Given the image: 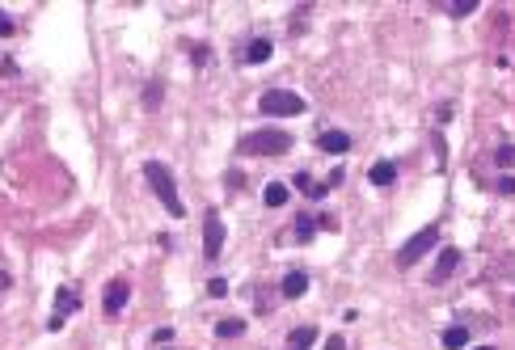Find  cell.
<instances>
[{
    "label": "cell",
    "instance_id": "obj_1",
    "mask_svg": "<svg viewBox=\"0 0 515 350\" xmlns=\"http://www.w3.org/2000/svg\"><path fill=\"white\" fill-rule=\"evenodd\" d=\"M237 152L241 156H283V152H292V135L279 127H258L237 139Z\"/></svg>",
    "mask_w": 515,
    "mask_h": 350
},
{
    "label": "cell",
    "instance_id": "obj_2",
    "mask_svg": "<svg viewBox=\"0 0 515 350\" xmlns=\"http://www.w3.org/2000/svg\"><path fill=\"white\" fill-rule=\"evenodd\" d=\"M144 173H148L152 190L161 194L165 211H169L173 220H182V215H186V207H182V199H178V186H173V173H169V165H161V161H148V165H144Z\"/></svg>",
    "mask_w": 515,
    "mask_h": 350
},
{
    "label": "cell",
    "instance_id": "obj_3",
    "mask_svg": "<svg viewBox=\"0 0 515 350\" xmlns=\"http://www.w3.org/2000/svg\"><path fill=\"white\" fill-rule=\"evenodd\" d=\"M258 110L271 114V118H292V114H304L309 101H304L300 93H292V89H266V93L258 97Z\"/></svg>",
    "mask_w": 515,
    "mask_h": 350
},
{
    "label": "cell",
    "instance_id": "obj_4",
    "mask_svg": "<svg viewBox=\"0 0 515 350\" xmlns=\"http://www.w3.org/2000/svg\"><path fill=\"white\" fill-rule=\"evenodd\" d=\"M440 245V224H427V228H418L402 249H397V266L402 270H410V266H418L423 258H427V249H435Z\"/></svg>",
    "mask_w": 515,
    "mask_h": 350
},
{
    "label": "cell",
    "instance_id": "obj_5",
    "mask_svg": "<svg viewBox=\"0 0 515 350\" xmlns=\"http://www.w3.org/2000/svg\"><path fill=\"white\" fill-rule=\"evenodd\" d=\"M220 249H224V220H220L216 207H207V211H203V258L216 262Z\"/></svg>",
    "mask_w": 515,
    "mask_h": 350
},
{
    "label": "cell",
    "instance_id": "obj_6",
    "mask_svg": "<svg viewBox=\"0 0 515 350\" xmlns=\"http://www.w3.org/2000/svg\"><path fill=\"white\" fill-rule=\"evenodd\" d=\"M127 300H131V283H127V279H110V283L101 287V308H106V317H118V313L127 308Z\"/></svg>",
    "mask_w": 515,
    "mask_h": 350
},
{
    "label": "cell",
    "instance_id": "obj_7",
    "mask_svg": "<svg viewBox=\"0 0 515 350\" xmlns=\"http://www.w3.org/2000/svg\"><path fill=\"white\" fill-rule=\"evenodd\" d=\"M457 266H461V249H457V245H444V249H440V258H435V266H431V275H427V279H431V283H435V287H444V283H448V279H452V275H457Z\"/></svg>",
    "mask_w": 515,
    "mask_h": 350
},
{
    "label": "cell",
    "instance_id": "obj_8",
    "mask_svg": "<svg viewBox=\"0 0 515 350\" xmlns=\"http://www.w3.org/2000/svg\"><path fill=\"white\" fill-rule=\"evenodd\" d=\"M317 148L330 152V156H342V152H351V135L347 131H321L317 135Z\"/></svg>",
    "mask_w": 515,
    "mask_h": 350
},
{
    "label": "cell",
    "instance_id": "obj_9",
    "mask_svg": "<svg viewBox=\"0 0 515 350\" xmlns=\"http://www.w3.org/2000/svg\"><path fill=\"white\" fill-rule=\"evenodd\" d=\"M262 203H266L271 211L287 207V203H292V186H287V182H266V190H262Z\"/></svg>",
    "mask_w": 515,
    "mask_h": 350
},
{
    "label": "cell",
    "instance_id": "obj_10",
    "mask_svg": "<svg viewBox=\"0 0 515 350\" xmlns=\"http://www.w3.org/2000/svg\"><path fill=\"white\" fill-rule=\"evenodd\" d=\"M279 292H283L287 300H300V296L309 292V275H304V270H287L283 283H279Z\"/></svg>",
    "mask_w": 515,
    "mask_h": 350
},
{
    "label": "cell",
    "instance_id": "obj_11",
    "mask_svg": "<svg viewBox=\"0 0 515 350\" xmlns=\"http://www.w3.org/2000/svg\"><path fill=\"white\" fill-rule=\"evenodd\" d=\"M271 51H275V42H271V38H249V46H245V63H249V68H258V63H266V59H271Z\"/></svg>",
    "mask_w": 515,
    "mask_h": 350
},
{
    "label": "cell",
    "instance_id": "obj_12",
    "mask_svg": "<svg viewBox=\"0 0 515 350\" xmlns=\"http://www.w3.org/2000/svg\"><path fill=\"white\" fill-rule=\"evenodd\" d=\"M76 308H80V300H76V292H72V287H59V292H55V313H51V317H59V321H68V317H72Z\"/></svg>",
    "mask_w": 515,
    "mask_h": 350
},
{
    "label": "cell",
    "instance_id": "obj_13",
    "mask_svg": "<svg viewBox=\"0 0 515 350\" xmlns=\"http://www.w3.org/2000/svg\"><path fill=\"white\" fill-rule=\"evenodd\" d=\"M368 177H372V186H393V182H397V165H393V161H376V165L368 169Z\"/></svg>",
    "mask_w": 515,
    "mask_h": 350
},
{
    "label": "cell",
    "instance_id": "obj_14",
    "mask_svg": "<svg viewBox=\"0 0 515 350\" xmlns=\"http://www.w3.org/2000/svg\"><path fill=\"white\" fill-rule=\"evenodd\" d=\"M317 228H321V220H317V215H309V211H300V215H296V241H300V245H309V241L317 237Z\"/></svg>",
    "mask_w": 515,
    "mask_h": 350
},
{
    "label": "cell",
    "instance_id": "obj_15",
    "mask_svg": "<svg viewBox=\"0 0 515 350\" xmlns=\"http://www.w3.org/2000/svg\"><path fill=\"white\" fill-rule=\"evenodd\" d=\"M440 346L444 350H469V330H465V325H448L444 338H440Z\"/></svg>",
    "mask_w": 515,
    "mask_h": 350
},
{
    "label": "cell",
    "instance_id": "obj_16",
    "mask_svg": "<svg viewBox=\"0 0 515 350\" xmlns=\"http://www.w3.org/2000/svg\"><path fill=\"white\" fill-rule=\"evenodd\" d=\"M313 342H317V330L313 325H300V330L287 334V350H309Z\"/></svg>",
    "mask_w": 515,
    "mask_h": 350
},
{
    "label": "cell",
    "instance_id": "obj_17",
    "mask_svg": "<svg viewBox=\"0 0 515 350\" xmlns=\"http://www.w3.org/2000/svg\"><path fill=\"white\" fill-rule=\"evenodd\" d=\"M296 190H304L313 203H321V199H325V186H321V182H313L309 173H296Z\"/></svg>",
    "mask_w": 515,
    "mask_h": 350
},
{
    "label": "cell",
    "instance_id": "obj_18",
    "mask_svg": "<svg viewBox=\"0 0 515 350\" xmlns=\"http://www.w3.org/2000/svg\"><path fill=\"white\" fill-rule=\"evenodd\" d=\"M241 334H245V321H237V317H228V321L216 325V338H241Z\"/></svg>",
    "mask_w": 515,
    "mask_h": 350
},
{
    "label": "cell",
    "instance_id": "obj_19",
    "mask_svg": "<svg viewBox=\"0 0 515 350\" xmlns=\"http://www.w3.org/2000/svg\"><path fill=\"white\" fill-rule=\"evenodd\" d=\"M495 165H499V169H515V144H503V148L495 152Z\"/></svg>",
    "mask_w": 515,
    "mask_h": 350
},
{
    "label": "cell",
    "instance_id": "obj_20",
    "mask_svg": "<svg viewBox=\"0 0 515 350\" xmlns=\"http://www.w3.org/2000/svg\"><path fill=\"white\" fill-rule=\"evenodd\" d=\"M473 8H478V0H452V4H448V13H452V17H469Z\"/></svg>",
    "mask_w": 515,
    "mask_h": 350
},
{
    "label": "cell",
    "instance_id": "obj_21",
    "mask_svg": "<svg viewBox=\"0 0 515 350\" xmlns=\"http://www.w3.org/2000/svg\"><path fill=\"white\" fill-rule=\"evenodd\" d=\"M161 106V85H144V110H156Z\"/></svg>",
    "mask_w": 515,
    "mask_h": 350
},
{
    "label": "cell",
    "instance_id": "obj_22",
    "mask_svg": "<svg viewBox=\"0 0 515 350\" xmlns=\"http://www.w3.org/2000/svg\"><path fill=\"white\" fill-rule=\"evenodd\" d=\"M495 190H499V194H515V173H503V177L495 182Z\"/></svg>",
    "mask_w": 515,
    "mask_h": 350
},
{
    "label": "cell",
    "instance_id": "obj_23",
    "mask_svg": "<svg viewBox=\"0 0 515 350\" xmlns=\"http://www.w3.org/2000/svg\"><path fill=\"white\" fill-rule=\"evenodd\" d=\"M207 296H216V300L228 296V283H224V279H207Z\"/></svg>",
    "mask_w": 515,
    "mask_h": 350
},
{
    "label": "cell",
    "instance_id": "obj_24",
    "mask_svg": "<svg viewBox=\"0 0 515 350\" xmlns=\"http://www.w3.org/2000/svg\"><path fill=\"white\" fill-rule=\"evenodd\" d=\"M152 342H156V346H169V342H173V330H169V325H161V330L152 334Z\"/></svg>",
    "mask_w": 515,
    "mask_h": 350
},
{
    "label": "cell",
    "instance_id": "obj_25",
    "mask_svg": "<svg viewBox=\"0 0 515 350\" xmlns=\"http://www.w3.org/2000/svg\"><path fill=\"white\" fill-rule=\"evenodd\" d=\"M0 34H4V38H8V34H17V21H13L4 8H0Z\"/></svg>",
    "mask_w": 515,
    "mask_h": 350
},
{
    "label": "cell",
    "instance_id": "obj_26",
    "mask_svg": "<svg viewBox=\"0 0 515 350\" xmlns=\"http://www.w3.org/2000/svg\"><path fill=\"white\" fill-rule=\"evenodd\" d=\"M325 350H351L342 338H325Z\"/></svg>",
    "mask_w": 515,
    "mask_h": 350
},
{
    "label": "cell",
    "instance_id": "obj_27",
    "mask_svg": "<svg viewBox=\"0 0 515 350\" xmlns=\"http://www.w3.org/2000/svg\"><path fill=\"white\" fill-rule=\"evenodd\" d=\"M4 287H8V275H4V270H0V292H4Z\"/></svg>",
    "mask_w": 515,
    "mask_h": 350
},
{
    "label": "cell",
    "instance_id": "obj_28",
    "mask_svg": "<svg viewBox=\"0 0 515 350\" xmlns=\"http://www.w3.org/2000/svg\"><path fill=\"white\" fill-rule=\"evenodd\" d=\"M469 350H495V346H469Z\"/></svg>",
    "mask_w": 515,
    "mask_h": 350
}]
</instances>
